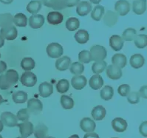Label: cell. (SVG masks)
Wrapping results in <instances>:
<instances>
[{
  "label": "cell",
  "mask_w": 147,
  "mask_h": 138,
  "mask_svg": "<svg viewBox=\"0 0 147 138\" xmlns=\"http://www.w3.org/2000/svg\"><path fill=\"white\" fill-rule=\"evenodd\" d=\"M90 55L92 61H101L107 58V52L104 47L100 45H94L90 49Z\"/></svg>",
  "instance_id": "cell-1"
},
{
  "label": "cell",
  "mask_w": 147,
  "mask_h": 138,
  "mask_svg": "<svg viewBox=\"0 0 147 138\" xmlns=\"http://www.w3.org/2000/svg\"><path fill=\"white\" fill-rule=\"evenodd\" d=\"M46 52L50 58L59 59L63 54V47L59 43H51L46 48Z\"/></svg>",
  "instance_id": "cell-2"
},
{
  "label": "cell",
  "mask_w": 147,
  "mask_h": 138,
  "mask_svg": "<svg viewBox=\"0 0 147 138\" xmlns=\"http://www.w3.org/2000/svg\"><path fill=\"white\" fill-rule=\"evenodd\" d=\"M0 35L3 37L4 39L5 38L6 40H8V41H13L17 38L18 30L16 27L12 24L10 26L1 28Z\"/></svg>",
  "instance_id": "cell-3"
},
{
  "label": "cell",
  "mask_w": 147,
  "mask_h": 138,
  "mask_svg": "<svg viewBox=\"0 0 147 138\" xmlns=\"http://www.w3.org/2000/svg\"><path fill=\"white\" fill-rule=\"evenodd\" d=\"M1 121L7 127H15L17 126L18 119L16 115L10 112H4L1 114Z\"/></svg>",
  "instance_id": "cell-4"
},
{
  "label": "cell",
  "mask_w": 147,
  "mask_h": 138,
  "mask_svg": "<svg viewBox=\"0 0 147 138\" xmlns=\"http://www.w3.org/2000/svg\"><path fill=\"white\" fill-rule=\"evenodd\" d=\"M28 108L30 113L33 114H38L43 109V104L41 100L36 98H30L28 101Z\"/></svg>",
  "instance_id": "cell-5"
},
{
  "label": "cell",
  "mask_w": 147,
  "mask_h": 138,
  "mask_svg": "<svg viewBox=\"0 0 147 138\" xmlns=\"http://www.w3.org/2000/svg\"><path fill=\"white\" fill-rule=\"evenodd\" d=\"M22 84L27 87H33L37 83V77L31 72H25L22 74L20 78Z\"/></svg>",
  "instance_id": "cell-6"
},
{
  "label": "cell",
  "mask_w": 147,
  "mask_h": 138,
  "mask_svg": "<svg viewBox=\"0 0 147 138\" xmlns=\"http://www.w3.org/2000/svg\"><path fill=\"white\" fill-rule=\"evenodd\" d=\"M116 13L121 16H126L130 11V4L126 0H119L115 4Z\"/></svg>",
  "instance_id": "cell-7"
},
{
  "label": "cell",
  "mask_w": 147,
  "mask_h": 138,
  "mask_svg": "<svg viewBox=\"0 0 147 138\" xmlns=\"http://www.w3.org/2000/svg\"><path fill=\"white\" fill-rule=\"evenodd\" d=\"M17 126L19 127L20 134L23 137H28L33 133L34 127L33 123L29 121H24L23 123L17 124Z\"/></svg>",
  "instance_id": "cell-8"
},
{
  "label": "cell",
  "mask_w": 147,
  "mask_h": 138,
  "mask_svg": "<svg viewBox=\"0 0 147 138\" xmlns=\"http://www.w3.org/2000/svg\"><path fill=\"white\" fill-rule=\"evenodd\" d=\"M87 83V80L84 75H75L71 80V85L75 90H82Z\"/></svg>",
  "instance_id": "cell-9"
},
{
  "label": "cell",
  "mask_w": 147,
  "mask_h": 138,
  "mask_svg": "<svg viewBox=\"0 0 147 138\" xmlns=\"http://www.w3.org/2000/svg\"><path fill=\"white\" fill-rule=\"evenodd\" d=\"M45 17L40 14H33L29 18V25L33 29H38L43 26Z\"/></svg>",
  "instance_id": "cell-10"
},
{
  "label": "cell",
  "mask_w": 147,
  "mask_h": 138,
  "mask_svg": "<svg viewBox=\"0 0 147 138\" xmlns=\"http://www.w3.org/2000/svg\"><path fill=\"white\" fill-rule=\"evenodd\" d=\"M80 127L84 132H93L94 130L95 129L96 125L93 120L90 117H84L80 122Z\"/></svg>",
  "instance_id": "cell-11"
},
{
  "label": "cell",
  "mask_w": 147,
  "mask_h": 138,
  "mask_svg": "<svg viewBox=\"0 0 147 138\" xmlns=\"http://www.w3.org/2000/svg\"><path fill=\"white\" fill-rule=\"evenodd\" d=\"M106 73L109 78L112 80H118L122 77V70L113 64L108 66L106 69Z\"/></svg>",
  "instance_id": "cell-12"
},
{
  "label": "cell",
  "mask_w": 147,
  "mask_h": 138,
  "mask_svg": "<svg viewBox=\"0 0 147 138\" xmlns=\"http://www.w3.org/2000/svg\"><path fill=\"white\" fill-rule=\"evenodd\" d=\"M124 41L118 35H113L109 38V46L115 51H120L123 48Z\"/></svg>",
  "instance_id": "cell-13"
},
{
  "label": "cell",
  "mask_w": 147,
  "mask_h": 138,
  "mask_svg": "<svg viewBox=\"0 0 147 138\" xmlns=\"http://www.w3.org/2000/svg\"><path fill=\"white\" fill-rule=\"evenodd\" d=\"M118 20V14L112 11H108L104 16V24L109 28H112L117 23Z\"/></svg>",
  "instance_id": "cell-14"
},
{
  "label": "cell",
  "mask_w": 147,
  "mask_h": 138,
  "mask_svg": "<svg viewBox=\"0 0 147 138\" xmlns=\"http://www.w3.org/2000/svg\"><path fill=\"white\" fill-rule=\"evenodd\" d=\"M113 129L117 132H123L127 128V123L121 117H116L112 121Z\"/></svg>",
  "instance_id": "cell-15"
},
{
  "label": "cell",
  "mask_w": 147,
  "mask_h": 138,
  "mask_svg": "<svg viewBox=\"0 0 147 138\" xmlns=\"http://www.w3.org/2000/svg\"><path fill=\"white\" fill-rule=\"evenodd\" d=\"M92 5L88 2H81L78 4L76 7V13L78 16H85L92 11Z\"/></svg>",
  "instance_id": "cell-16"
},
{
  "label": "cell",
  "mask_w": 147,
  "mask_h": 138,
  "mask_svg": "<svg viewBox=\"0 0 147 138\" xmlns=\"http://www.w3.org/2000/svg\"><path fill=\"white\" fill-rule=\"evenodd\" d=\"M39 95L42 98H47L53 93V87L51 83L48 82H43L38 86Z\"/></svg>",
  "instance_id": "cell-17"
},
{
  "label": "cell",
  "mask_w": 147,
  "mask_h": 138,
  "mask_svg": "<svg viewBox=\"0 0 147 138\" xmlns=\"http://www.w3.org/2000/svg\"><path fill=\"white\" fill-rule=\"evenodd\" d=\"M71 64V59L68 56L59 58L55 61V67L59 71H65L69 69Z\"/></svg>",
  "instance_id": "cell-18"
},
{
  "label": "cell",
  "mask_w": 147,
  "mask_h": 138,
  "mask_svg": "<svg viewBox=\"0 0 147 138\" xmlns=\"http://www.w3.org/2000/svg\"><path fill=\"white\" fill-rule=\"evenodd\" d=\"M63 15L60 12L58 11H52L50 12L47 15V22L50 24L53 25H57V24H61L63 22Z\"/></svg>",
  "instance_id": "cell-19"
},
{
  "label": "cell",
  "mask_w": 147,
  "mask_h": 138,
  "mask_svg": "<svg viewBox=\"0 0 147 138\" xmlns=\"http://www.w3.org/2000/svg\"><path fill=\"white\" fill-rule=\"evenodd\" d=\"M132 11L137 15H141L146 11V0H135L132 3Z\"/></svg>",
  "instance_id": "cell-20"
},
{
  "label": "cell",
  "mask_w": 147,
  "mask_h": 138,
  "mask_svg": "<svg viewBox=\"0 0 147 138\" xmlns=\"http://www.w3.org/2000/svg\"><path fill=\"white\" fill-rule=\"evenodd\" d=\"M126 62H127V60H126V55L123 54H115L112 58V64L120 69L124 67L126 65Z\"/></svg>",
  "instance_id": "cell-21"
},
{
  "label": "cell",
  "mask_w": 147,
  "mask_h": 138,
  "mask_svg": "<svg viewBox=\"0 0 147 138\" xmlns=\"http://www.w3.org/2000/svg\"><path fill=\"white\" fill-rule=\"evenodd\" d=\"M89 85L92 90H98L100 89L104 85V80L99 74H95L92 75L89 81Z\"/></svg>",
  "instance_id": "cell-22"
},
{
  "label": "cell",
  "mask_w": 147,
  "mask_h": 138,
  "mask_svg": "<svg viewBox=\"0 0 147 138\" xmlns=\"http://www.w3.org/2000/svg\"><path fill=\"white\" fill-rule=\"evenodd\" d=\"M145 59L141 54H135L131 55L130 58L129 63L130 65L135 69H139L144 66Z\"/></svg>",
  "instance_id": "cell-23"
},
{
  "label": "cell",
  "mask_w": 147,
  "mask_h": 138,
  "mask_svg": "<svg viewBox=\"0 0 147 138\" xmlns=\"http://www.w3.org/2000/svg\"><path fill=\"white\" fill-rule=\"evenodd\" d=\"M106 114H107V111L105 108L102 106H97L94 107L93 109L92 110V117L95 120H102L105 117Z\"/></svg>",
  "instance_id": "cell-24"
},
{
  "label": "cell",
  "mask_w": 147,
  "mask_h": 138,
  "mask_svg": "<svg viewBox=\"0 0 147 138\" xmlns=\"http://www.w3.org/2000/svg\"><path fill=\"white\" fill-rule=\"evenodd\" d=\"M33 133L36 138H45L48 133V128L43 123H39L33 129Z\"/></svg>",
  "instance_id": "cell-25"
},
{
  "label": "cell",
  "mask_w": 147,
  "mask_h": 138,
  "mask_svg": "<svg viewBox=\"0 0 147 138\" xmlns=\"http://www.w3.org/2000/svg\"><path fill=\"white\" fill-rule=\"evenodd\" d=\"M5 76L7 81L11 86L15 85L19 81V73H17V71L14 70V69L7 70L5 74Z\"/></svg>",
  "instance_id": "cell-26"
},
{
  "label": "cell",
  "mask_w": 147,
  "mask_h": 138,
  "mask_svg": "<svg viewBox=\"0 0 147 138\" xmlns=\"http://www.w3.org/2000/svg\"><path fill=\"white\" fill-rule=\"evenodd\" d=\"M42 2L40 0H33L28 3L27 6V11L31 14H37L42 8Z\"/></svg>",
  "instance_id": "cell-27"
},
{
  "label": "cell",
  "mask_w": 147,
  "mask_h": 138,
  "mask_svg": "<svg viewBox=\"0 0 147 138\" xmlns=\"http://www.w3.org/2000/svg\"><path fill=\"white\" fill-rule=\"evenodd\" d=\"M75 39L79 44L87 43L90 39V34L88 32L85 30H79L76 34H75Z\"/></svg>",
  "instance_id": "cell-28"
},
{
  "label": "cell",
  "mask_w": 147,
  "mask_h": 138,
  "mask_svg": "<svg viewBox=\"0 0 147 138\" xmlns=\"http://www.w3.org/2000/svg\"><path fill=\"white\" fill-rule=\"evenodd\" d=\"M13 22L17 27H26L28 24V18L24 13H19L13 16Z\"/></svg>",
  "instance_id": "cell-29"
},
{
  "label": "cell",
  "mask_w": 147,
  "mask_h": 138,
  "mask_svg": "<svg viewBox=\"0 0 147 138\" xmlns=\"http://www.w3.org/2000/svg\"><path fill=\"white\" fill-rule=\"evenodd\" d=\"M100 95L103 100L107 101L113 98V95H114V90L112 86H105L102 90H100Z\"/></svg>",
  "instance_id": "cell-30"
},
{
  "label": "cell",
  "mask_w": 147,
  "mask_h": 138,
  "mask_svg": "<svg viewBox=\"0 0 147 138\" xmlns=\"http://www.w3.org/2000/svg\"><path fill=\"white\" fill-rule=\"evenodd\" d=\"M12 98L16 104H24L28 100V94L23 91L16 92L13 94Z\"/></svg>",
  "instance_id": "cell-31"
},
{
  "label": "cell",
  "mask_w": 147,
  "mask_h": 138,
  "mask_svg": "<svg viewBox=\"0 0 147 138\" xmlns=\"http://www.w3.org/2000/svg\"><path fill=\"white\" fill-rule=\"evenodd\" d=\"M104 7L101 5H96L91 13V17L93 20L99 22L104 14Z\"/></svg>",
  "instance_id": "cell-32"
},
{
  "label": "cell",
  "mask_w": 147,
  "mask_h": 138,
  "mask_svg": "<svg viewBox=\"0 0 147 138\" xmlns=\"http://www.w3.org/2000/svg\"><path fill=\"white\" fill-rule=\"evenodd\" d=\"M13 17L11 13H2L0 14V28L12 25Z\"/></svg>",
  "instance_id": "cell-33"
},
{
  "label": "cell",
  "mask_w": 147,
  "mask_h": 138,
  "mask_svg": "<svg viewBox=\"0 0 147 138\" xmlns=\"http://www.w3.org/2000/svg\"><path fill=\"white\" fill-rule=\"evenodd\" d=\"M35 66H36V62L30 57L24 58L21 61L22 68L25 71L32 70V69H33L35 68Z\"/></svg>",
  "instance_id": "cell-34"
},
{
  "label": "cell",
  "mask_w": 147,
  "mask_h": 138,
  "mask_svg": "<svg viewBox=\"0 0 147 138\" xmlns=\"http://www.w3.org/2000/svg\"><path fill=\"white\" fill-rule=\"evenodd\" d=\"M80 26V22L77 18L70 17L66 22V28L69 31H75Z\"/></svg>",
  "instance_id": "cell-35"
},
{
  "label": "cell",
  "mask_w": 147,
  "mask_h": 138,
  "mask_svg": "<svg viewBox=\"0 0 147 138\" xmlns=\"http://www.w3.org/2000/svg\"><path fill=\"white\" fill-rule=\"evenodd\" d=\"M69 71L74 75H80L84 73V66L83 64L80 62H74L73 64H71L69 66Z\"/></svg>",
  "instance_id": "cell-36"
},
{
  "label": "cell",
  "mask_w": 147,
  "mask_h": 138,
  "mask_svg": "<svg viewBox=\"0 0 147 138\" xmlns=\"http://www.w3.org/2000/svg\"><path fill=\"white\" fill-rule=\"evenodd\" d=\"M137 36V31L134 28H127L123 32L122 37L123 41H127V42H131L135 40Z\"/></svg>",
  "instance_id": "cell-37"
},
{
  "label": "cell",
  "mask_w": 147,
  "mask_h": 138,
  "mask_svg": "<svg viewBox=\"0 0 147 138\" xmlns=\"http://www.w3.org/2000/svg\"><path fill=\"white\" fill-rule=\"evenodd\" d=\"M61 104L64 109H70L74 106V101L68 95H63L61 97Z\"/></svg>",
  "instance_id": "cell-38"
},
{
  "label": "cell",
  "mask_w": 147,
  "mask_h": 138,
  "mask_svg": "<svg viewBox=\"0 0 147 138\" xmlns=\"http://www.w3.org/2000/svg\"><path fill=\"white\" fill-rule=\"evenodd\" d=\"M107 64L104 61H95L92 66V70L95 74H100L103 73L104 69H106Z\"/></svg>",
  "instance_id": "cell-39"
},
{
  "label": "cell",
  "mask_w": 147,
  "mask_h": 138,
  "mask_svg": "<svg viewBox=\"0 0 147 138\" xmlns=\"http://www.w3.org/2000/svg\"><path fill=\"white\" fill-rule=\"evenodd\" d=\"M135 44L138 48H145L147 45V36L145 34L137 35L135 38Z\"/></svg>",
  "instance_id": "cell-40"
},
{
  "label": "cell",
  "mask_w": 147,
  "mask_h": 138,
  "mask_svg": "<svg viewBox=\"0 0 147 138\" xmlns=\"http://www.w3.org/2000/svg\"><path fill=\"white\" fill-rule=\"evenodd\" d=\"M69 82L67 79H61L56 84V90L59 93H66L69 90Z\"/></svg>",
  "instance_id": "cell-41"
},
{
  "label": "cell",
  "mask_w": 147,
  "mask_h": 138,
  "mask_svg": "<svg viewBox=\"0 0 147 138\" xmlns=\"http://www.w3.org/2000/svg\"><path fill=\"white\" fill-rule=\"evenodd\" d=\"M78 60L82 64H88L92 61L90 51L88 50H82L78 54Z\"/></svg>",
  "instance_id": "cell-42"
},
{
  "label": "cell",
  "mask_w": 147,
  "mask_h": 138,
  "mask_svg": "<svg viewBox=\"0 0 147 138\" xmlns=\"http://www.w3.org/2000/svg\"><path fill=\"white\" fill-rule=\"evenodd\" d=\"M51 7L55 11H60L67 7L66 0H53Z\"/></svg>",
  "instance_id": "cell-43"
},
{
  "label": "cell",
  "mask_w": 147,
  "mask_h": 138,
  "mask_svg": "<svg viewBox=\"0 0 147 138\" xmlns=\"http://www.w3.org/2000/svg\"><path fill=\"white\" fill-rule=\"evenodd\" d=\"M30 113L28 109H22L18 112L16 117L21 121H28L30 118Z\"/></svg>",
  "instance_id": "cell-44"
},
{
  "label": "cell",
  "mask_w": 147,
  "mask_h": 138,
  "mask_svg": "<svg viewBox=\"0 0 147 138\" xmlns=\"http://www.w3.org/2000/svg\"><path fill=\"white\" fill-rule=\"evenodd\" d=\"M140 97L138 92H129V95H127V100L129 104H138L139 101H140Z\"/></svg>",
  "instance_id": "cell-45"
},
{
  "label": "cell",
  "mask_w": 147,
  "mask_h": 138,
  "mask_svg": "<svg viewBox=\"0 0 147 138\" xmlns=\"http://www.w3.org/2000/svg\"><path fill=\"white\" fill-rule=\"evenodd\" d=\"M118 92L120 95L126 97L130 92V86L128 84H122L118 88Z\"/></svg>",
  "instance_id": "cell-46"
},
{
  "label": "cell",
  "mask_w": 147,
  "mask_h": 138,
  "mask_svg": "<svg viewBox=\"0 0 147 138\" xmlns=\"http://www.w3.org/2000/svg\"><path fill=\"white\" fill-rule=\"evenodd\" d=\"M11 86V85L9 84V83L7 81V80H6L5 74L1 75H0V90H8Z\"/></svg>",
  "instance_id": "cell-47"
},
{
  "label": "cell",
  "mask_w": 147,
  "mask_h": 138,
  "mask_svg": "<svg viewBox=\"0 0 147 138\" xmlns=\"http://www.w3.org/2000/svg\"><path fill=\"white\" fill-rule=\"evenodd\" d=\"M139 131L142 135L145 137H147V122L144 121V123H142L140 124V127H139Z\"/></svg>",
  "instance_id": "cell-48"
},
{
  "label": "cell",
  "mask_w": 147,
  "mask_h": 138,
  "mask_svg": "<svg viewBox=\"0 0 147 138\" xmlns=\"http://www.w3.org/2000/svg\"><path fill=\"white\" fill-rule=\"evenodd\" d=\"M80 2V0H66V5L67 7H73L78 5Z\"/></svg>",
  "instance_id": "cell-49"
},
{
  "label": "cell",
  "mask_w": 147,
  "mask_h": 138,
  "mask_svg": "<svg viewBox=\"0 0 147 138\" xmlns=\"http://www.w3.org/2000/svg\"><path fill=\"white\" fill-rule=\"evenodd\" d=\"M140 97H142L144 98H147V91H146V86H142L141 88L140 89L138 92Z\"/></svg>",
  "instance_id": "cell-50"
},
{
  "label": "cell",
  "mask_w": 147,
  "mask_h": 138,
  "mask_svg": "<svg viewBox=\"0 0 147 138\" xmlns=\"http://www.w3.org/2000/svg\"><path fill=\"white\" fill-rule=\"evenodd\" d=\"M84 138H99V136L95 132H89L84 135Z\"/></svg>",
  "instance_id": "cell-51"
},
{
  "label": "cell",
  "mask_w": 147,
  "mask_h": 138,
  "mask_svg": "<svg viewBox=\"0 0 147 138\" xmlns=\"http://www.w3.org/2000/svg\"><path fill=\"white\" fill-rule=\"evenodd\" d=\"M7 69V64L3 61H0V74L4 73Z\"/></svg>",
  "instance_id": "cell-52"
},
{
  "label": "cell",
  "mask_w": 147,
  "mask_h": 138,
  "mask_svg": "<svg viewBox=\"0 0 147 138\" xmlns=\"http://www.w3.org/2000/svg\"><path fill=\"white\" fill-rule=\"evenodd\" d=\"M53 0H41L42 4H43L46 7H51V4H52Z\"/></svg>",
  "instance_id": "cell-53"
},
{
  "label": "cell",
  "mask_w": 147,
  "mask_h": 138,
  "mask_svg": "<svg viewBox=\"0 0 147 138\" xmlns=\"http://www.w3.org/2000/svg\"><path fill=\"white\" fill-rule=\"evenodd\" d=\"M13 0H0V2H2V4H5V5H10L13 2Z\"/></svg>",
  "instance_id": "cell-54"
},
{
  "label": "cell",
  "mask_w": 147,
  "mask_h": 138,
  "mask_svg": "<svg viewBox=\"0 0 147 138\" xmlns=\"http://www.w3.org/2000/svg\"><path fill=\"white\" fill-rule=\"evenodd\" d=\"M4 44H5V40H4L3 37L0 35V48L3 47Z\"/></svg>",
  "instance_id": "cell-55"
},
{
  "label": "cell",
  "mask_w": 147,
  "mask_h": 138,
  "mask_svg": "<svg viewBox=\"0 0 147 138\" xmlns=\"http://www.w3.org/2000/svg\"><path fill=\"white\" fill-rule=\"evenodd\" d=\"M90 1L92 2V3L95 4V5H98V4L100 2V1H101V0H90Z\"/></svg>",
  "instance_id": "cell-56"
},
{
  "label": "cell",
  "mask_w": 147,
  "mask_h": 138,
  "mask_svg": "<svg viewBox=\"0 0 147 138\" xmlns=\"http://www.w3.org/2000/svg\"><path fill=\"white\" fill-rule=\"evenodd\" d=\"M6 101H7V100L2 98V95H0V105H1V104H2V103H4V102H6Z\"/></svg>",
  "instance_id": "cell-57"
},
{
  "label": "cell",
  "mask_w": 147,
  "mask_h": 138,
  "mask_svg": "<svg viewBox=\"0 0 147 138\" xmlns=\"http://www.w3.org/2000/svg\"><path fill=\"white\" fill-rule=\"evenodd\" d=\"M3 127H4V125L3 123H2V121L0 120V132L3 130Z\"/></svg>",
  "instance_id": "cell-58"
},
{
  "label": "cell",
  "mask_w": 147,
  "mask_h": 138,
  "mask_svg": "<svg viewBox=\"0 0 147 138\" xmlns=\"http://www.w3.org/2000/svg\"><path fill=\"white\" fill-rule=\"evenodd\" d=\"M69 138H79V137H78V135H72V136L69 137Z\"/></svg>",
  "instance_id": "cell-59"
},
{
  "label": "cell",
  "mask_w": 147,
  "mask_h": 138,
  "mask_svg": "<svg viewBox=\"0 0 147 138\" xmlns=\"http://www.w3.org/2000/svg\"><path fill=\"white\" fill-rule=\"evenodd\" d=\"M45 138H55V137H51V136H48V137H45Z\"/></svg>",
  "instance_id": "cell-60"
},
{
  "label": "cell",
  "mask_w": 147,
  "mask_h": 138,
  "mask_svg": "<svg viewBox=\"0 0 147 138\" xmlns=\"http://www.w3.org/2000/svg\"><path fill=\"white\" fill-rule=\"evenodd\" d=\"M17 138H25V137H17Z\"/></svg>",
  "instance_id": "cell-61"
},
{
  "label": "cell",
  "mask_w": 147,
  "mask_h": 138,
  "mask_svg": "<svg viewBox=\"0 0 147 138\" xmlns=\"http://www.w3.org/2000/svg\"><path fill=\"white\" fill-rule=\"evenodd\" d=\"M0 138H2V135H0Z\"/></svg>",
  "instance_id": "cell-62"
},
{
  "label": "cell",
  "mask_w": 147,
  "mask_h": 138,
  "mask_svg": "<svg viewBox=\"0 0 147 138\" xmlns=\"http://www.w3.org/2000/svg\"><path fill=\"white\" fill-rule=\"evenodd\" d=\"M0 58H1V53H0Z\"/></svg>",
  "instance_id": "cell-63"
},
{
  "label": "cell",
  "mask_w": 147,
  "mask_h": 138,
  "mask_svg": "<svg viewBox=\"0 0 147 138\" xmlns=\"http://www.w3.org/2000/svg\"><path fill=\"white\" fill-rule=\"evenodd\" d=\"M113 138H118V137H113Z\"/></svg>",
  "instance_id": "cell-64"
}]
</instances>
